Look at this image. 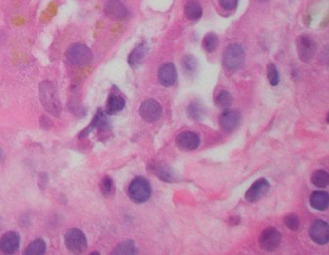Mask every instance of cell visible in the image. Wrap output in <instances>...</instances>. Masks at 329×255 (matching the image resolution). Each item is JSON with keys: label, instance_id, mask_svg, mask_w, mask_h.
Masks as SVG:
<instances>
[{"label": "cell", "instance_id": "6da1fadb", "mask_svg": "<svg viewBox=\"0 0 329 255\" xmlns=\"http://www.w3.org/2000/svg\"><path fill=\"white\" fill-rule=\"evenodd\" d=\"M39 97L44 109L54 117H60L62 104L57 85L50 81L39 84Z\"/></svg>", "mask_w": 329, "mask_h": 255}, {"label": "cell", "instance_id": "7a4b0ae2", "mask_svg": "<svg viewBox=\"0 0 329 255\" xmlns=\"http://www.w3.org/2000/svg\"><path fill=\"white\" fill-rule=\"evenodd\" d=\"M91 50L83 44H74L66 52L67 63L75 67H83L92 61Z\"/></svg>", "mask_w": 329, "mask_h": 255}, {"label": "cell", "instance_id": "3957f363", "mask_svg": "<svg viewBox=\"0 0 329 255\" xmlns=\"http://www.w3.org/2000/svg\"><path fill=\"white\" fill-rule=\"evenodd\" d=\"M128 195L134 203H145L151 196L150 184L143 177L135 178L129 185Z\"/></svg>", "mask_w": 329, "mask_h": 255}, {"label": "cell", "instance_id": "277c9868", "mask_svg": "<svg viewBox=\"0 0 329 255\" xmlns=\"http://www.w3.org/2000/svg\"><path fill=\"white\" fill-rule=\"evenodd\" d=\"M64 243L69 252L79 255L86 251L87 240L84 233L77 228L69 229L64 236Z\"/></svg>", "mask_w": 329, "mask_h": 255}, {"label": "cell", "instance_id": "5b68a950", "mask_svg": "<svg viewBox=\"0 0 329 255\" xmlns=\"http://www.w3.org/2000/svg\"><path fill=\"white\" fill-rule=\"evenodd\" d=\"M244 61L245 52L238 44L230 45L223 55V64L229 70H236L240 68Z\"/></svg>", "mask_w": 329, "mask_h": 255}, {"label": "cell", "instance_id": "8992f818", "mask_svg": "<svg viewBox=\"0 0 329 255\" xmlns=\"http://www.w3.org/2000/svg\"><path fill=\"white\" fill-rule=\"evenodd\" d=\"M296 49L299 59L309 64L314 59L317 52V44L313 38L308 35H300L296 39Z\"/></svg>", "mask_w": 329, "mask_h": 255}, {"label": "cell", "instance_id": "52a82bcc", "mask_svg": "<svg viewBox=\"0 0 329 255\" xmlns=\"http://www.w3.org/2000/svg\"><path fill=\"white\" fill-rule=\"evenodd\" d=\"M139 115L147 123H155L162 116V107L155 99L144 100L139 108Z\"/></svg>", "mask_w": 329, "mask_h": 255}, {"label": "cell", "instance_id": "ba28073f", "mask_svg": "<svg viewBox=\"0 0 329 255\" xmlns=\"http://www.w3.org/2000/svg\"><path fill=\"white\" fill-rule=\"evenodd\" d=\"M281 241H282L281 233L276 228L273 227L266 228L265 230H263L259 239L261 248L266 252L275 251L280 246Z\"/></svg>", "mask_w": 329, "mask_h": 255}, {"label": "cell", "instance_id": "9c48e42d", "mask_svg": "<svg viewBox=\"0 0 329 255\" xmlns=\"http://www.w3.org/2000/svg\"><path fill=\"white\" fill-rule=\"evenodd\" d=\"M241 123V115L235 110H226L219 118V125L225 133L234 132Z\"/></svg>", "mask_w": 329, "mask_h": 255}, {"label": "cell", "instance_id": "30bf717a", "mask_svg": "<svg viewBox=\"0 0 329 255\" xmlns=\"http://www.w3.org/2000/svg\"><path fill=\"white\" fill-rule=\"evenodd\" d=\"M309 235L313 242L318 245H326L329 241V224L321 219L315 220L310 228H309Z\"/></svg>", "mask_w": 329, "mask_h": 255}, {"label": "cell", "instance_id": "8fae6325", "mask_svg": "<svg viewBox=\"0 0 329 255\" xmlns=\"http://www.w3.org/2000/svg\"><path fill=\"white\" fill-rule=\"evenodd\" d=\"M20 245V236L15 231L5 233L0 239V252L4 255L15 254Z\"/></svg>", "mask_w": 329, "mask_h": 255}, {"label": "cell", "instance_id": "7c38bea8", "mask_svg": "<svg viewBox=\"0 0 329 255\" xmlns=\"http://www.w3.org/2000/svg\"><path fill=\"white\" fill-rule=\"evenodd\" d=\"M158 79L162 85L171 87L175 85L177 81V71L175 65L172 63L163 64L158 71Z\"/></svg>", "mask_w": 329, "mask_h": 255}, {"label": "cell", "instance_id": "4fadbf2b", "mask_svg": "<svg viewBox=\"0 0 329 255\" xmlns=\"http://www.w3.org/2000/svg\"><path fill=\"white\" fill-rule=\"evenodd\" d=\"M105 14L116 21L123 20L127 17V8L120 0H109L104 7Z\"/></svg>", "mask_w": 329, "mask_h": 255}, {"label": "cell", "instance_id": "5bb4252c", "mask_svg": "<svg viewBox=\"0 0 329 255\" xmlns=\"http://www.w3.org/2000/svg\"><path fill=\"white\" fill-rule=\"evenodd\" d=\"M200 144L198 135L194 132H182L176 137V145L183 150H195Z\"/></svg>", "mask_w": 329, "mask_h": 255}, {"label": "cell", "instance_id": "9a60e30c", "mask_svg": "<svg viewBox=\"0 0 329 255\" xmlns=\"http://www.w3.org/2000/svg\"><path fill=\"white\" fill-rule=\"evenodd\" d=\"M269 183L265 179H260L255 182L250 189L245 193L246 201L250 203H255L263 197L269 190Z\"/></svg>", "mask_w": 329, "mask_h": 255}, {"label": "cell", "instance_id": "2e32d148", "mask_svg": "<svg viewBox=\"0 0 329 255\" xmlns=\"http://www.w3.org/2000/svg\"><path fill=\"white\" fill-rule=\"evenodd\" d=\"M98 129L99 131H104L110 128V124H109V120L106 117L105 113H103L101 110H99L97 112V114L95 115V117L93 118L92 122L90 123V125L85 128L80 134H79V139L81 138H85L87 135H89V133L94 130V129Z\"/></svg>", "mask_w": 329, "mask_h": 255}, {"label": "cell", "instance_id": "e0dca14e", "mask_svg": "<svg viewBox=\"0 0 329 255\" xmlns=\"http://www.w3.org/2000/svg\"><path fill=\"white\" fill-rule=\"evenodd\" d=\"M147 54V45L145 42H142L138 46H136L128 57V64L133 69L137 68L143 62L145 56Z\"/></svg>", "mask_w": 329, "mask_h": 255}, {"label": "cell", "instance_id": "ac0fdd59", "mask_svg": "<svg viewBox=\"0 0 329 255\" xmlns=\"http://www.w3.org/2000/svg\"><path fill=\"white\" fill-rule=\"evenodd\" d=\"M311 206L319 211H326L329 208V193L326 191H315L310 198Z\"/></svg>", "mask_w": 329, "mask_h": 255}, {"label": "cell", "instance_id": "d6986e66", "mask_svg": "<svg viewBox=\"0 0 329 255\" xmlns=\"http://www.w3.org/2000/svg\"><path fill=\"white\" fill-rule=\"evenodd\" d=\"M184 14L190 21H197L202 16V7L198 0H188L184 7Z\"/></svg>", "mask_w": 329, "mask_h": 255}, {"label": "cell", "instance_id": "ffe728a7", "mask_svg": "<svg viewBox=\"0 0 329 255\" xmlns=\"http://www.w3.org/2000/svg\"><path fill=\"white\" fill-rule=\"evenodd\" d=\"M125 107V100L121 96L112 94L109 96L107 101V111L109 115H116L121 112Z\"/></svg>", "mask_w": 329, "mask_h": 255}, {"label": "cell", "instance_id": "44dd1931", "mask_svg": "<svg viewBox=\"0 0 329 255\" xmlns=\"http://www.w3.org/2000/svg\"><path fill=\"white\" fill-rule=\"evenodd\" d=\"M187 113L190 119L196 122H200L204 119L206 115V109L203 104L199 101H193L189 104L187 108Z\"/></svg>", "mask_w": 329, "mask_h": 255}, {"label": "cell", "instance_id": "7402d4cb", "mask_svg": "<svg viewBox=\"0 0 329 255\" xmlns=\"http://www.w3.org/2000/svg\"><path fill=\"white\" fill-rule=\"evenodd\" d=\"M155 173L160 180L166 183H174L176 181V175L174 171L166 164L162 163L157 165L155 168Z\"/></svg>", "mask_w": 329, "mask_h": 255}, {"label": "cell", "instance_id": "603a6c76", "mask_svg": "<svg viewBox=\"0 0 329 255\" xmlns=\"http://www.w3.org/2000/svg\"><path fill=\"white\" fill-rule=\"evenodd\" d=\"M46 250H47V245L45 241L42 239H36L27 246V248L23 252V255H45Z\"/></svg>", "mask_w": 329, "mask_h": 255}, {"label": "cell", "instance_id": "cb8c5ba5", "mask_svg": "<svg viewBox=\"0 0 329 255\" xmlns=\"http://www.w3.org/2000/svg\"><path fill=\"white\" fill-rule=\"evenodd\" d=\"M219 44H220L219 37L214 32L207 33L202 40V48L207 53H213L214 51H216L219 47Z\"/></svg>", "mask_w": 329, "mask_h": 255}, {"label": "cell", "instance_id": "d4e9b609", "mask_svg": "<svg viewBox=\"0 0 329 255\" xmlns=\"http://www.w3.org/2000/svg\"><path fill=\"white\" fill-rule=\"evenodd\" d=\"M114 255H137V249L133 241H126L118 245L113 252Z\"/></svg>", "mask_w": 329, "mask_h": 255}, {"label": "cell", "instance_id": "484cf974", "mask_svg": "<svg viewBox=\"0 0 329 255\" xmlns=\"http://www.w3.org/2000/svg\"><path fill=\"white\" fill-rule=\"evenodd\" d=\"M182 68L187 76H193L197 73L198 63L193 56H185L182 60Z\"/></svg>", "mask_w": 329, "mask_h": 255}, {"label": "cell", "instance_id": "4316f807", "mask_svg": "<svg viewBox=\"0 0 329 255\" xmlns=\"http://www.w3.org/2000/svg\"><path fill=\"white\" fill-rule=\"evenodd\" d=\"M311 181H312L314 186H316L318 188H321V189H325L329 186V173L326 172L325 170H317L312 175Z\"/></svg>", "mask_w": 329, "mask_h": 255}, {"label": "cell", "instance_id": "83f0119b", "mask_svg": "<svg viewBox=\"0 0 329 255\" xmlns=\"http://www.w3.org/2000/svg\"><path fill=\"white\" fill-rule=\"evenodd\" d=\"M215 103L221 108H228L232 104V96L227 90H222L215 98Z\"/></svg>", "mask_w": 329, "mask_h": 255}, {"label": "cell", "instance_id": "f1b7e54d", "mask_svg": "<svg viewBox=\"0 0 329 255\" xmlns=\"http://www.w3.org/2000/svg\"><path fill=\"white\" fill-rule=\"evenodd\" d=\"M267 79L272 86L278 85L280 82V75L275 64H269L267 65Z\"/></svg>", "mask_w": 329, "mask_h": 255}, {"label": "cell", "instance_id": "f546056e", "mask_svg": "<svg viewBox=\"0 0 329 255\" xmlns=\"http://www.w3.org/2000/svg\"><path fill=\"white\" fill-rule=\"evenodd\" d=\"M284 222H285V225L292 230V231H296L298 228H299V218L296 214L294 213H290L288 214L285 219H284Z\"/></svg>", "mask_w": 329, "mask_h": 255}, {"label": "cell", "instance_id": "4dcf8cb0", "mask_svg": "<svg viewBox=\"0 0 329 255\" xmlns=\"http://www.w3.org/2000/svg\"><path fill=\"white\" fill-rule=\"evenodd\" d=\"M113 180L109 176H105L101 181V191L104 196H109L113 191Z\"/></svg>", "mask_w": 329, "mask_h": 255}, {"label": "cell", "instance_id": "1f68e13d", "mask_svg": "<svg viewBox=\"0 0 329 255\" xmlns=\"http://www.w3.org/2000/svg\"><path fill=\"white\" fill-rule=\"evenodd\" d=\"M221 7L227 11H232L236 9L238 0H219Z\"/></svg>", "mask_w": 329, "mask_h": 255}, {"label": "cell", "instance_id": "d6a6232c", "mask_svg": "<svg viewBox=\"0 0 329 255\" xmlns=\"http://www.w3.org/2000/svg\"><path fill=\"white\" fill-rule=\"evenodd\" d=\"M2 158H3V151H2V149H0V162H1Z\"/></svg>", "mask_w": 329, "mask_h": 255}, {"label": "cell", "instance_id": "836d02e7", "mask_svg": "<svg viewBox=\"0 0 329 255\" xmlns=\"http://www.w3.org/2000/svg\"><path fill=\"white\" fill-rule=\"evenodd\" d=\"M90 255H100V254L99 253H91Z\"/></svg>", "mask_w": 329, "mask_h": 255}, {"label": "cell", "instance_id": "e575fe53", "mask_svg": "<svg viewBox=\"0 0 329 255\" xmlns=\"http://www.w3.org/2000/svg\"><path fill=\"white\" fill-rule=\"evenodd\" d=\"M259 1H261V2H267V1H269V0H259Z\"/></svg>", "mask_w": 329, "mask_h": 255}]
</instances>
